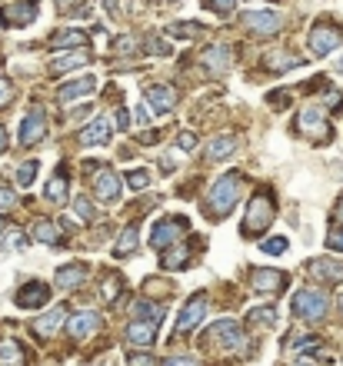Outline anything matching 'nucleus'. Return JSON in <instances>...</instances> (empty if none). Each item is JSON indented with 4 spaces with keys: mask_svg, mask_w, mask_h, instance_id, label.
I'll list each match as a JSON object with an SVG mask.
<instances>
[{
    "mask_svg": "<svg viewBox=\"0 0 343 366\" xmlns=\"http://www.w3.org/2000/svg\"><path fill=\"white\" fill-rule=\"evenodd\" d=\"M240 193H244V176L237 174V170L224 174L220 180H213V183H210V190H207V200H204L207 216H210V220H224V216L237 207Z\"/></svg>",
    "mask_w": 343,
    "mask_h": 366,
    "instance_id": "nucleus-1",
    "label": "nucleus"
},
{
    "mask_svg": "<svg viewBox=\"0 0 343 366\" xmlns=\"http://www.w3.org/2000/svg\"><path fill=\"white\" fill-rule=\"evenodd\" d=\"M204 347H210L213 353H224V356H237V353L250 349V336L237 320H217L204 333Z\"/></svg>",
    "mask_w": 343,
    "mask_h": 366,
    "instance_id": "nucleus-2",
    "label": "nucleus"
},
{
    "mask_svg": "<svg viewBox=\"0 0 343 366\" xmlns=\"http://www.w3.org/2000/svg\"><path fill=\"white\" fill-rule=\"evenodd\" d=\"M273 216H277V196H273L270 190H257L247 203L240 233H244V236H260V233L273 223Z\"/></svg>",
    "mask_w": 343,
    "mask_h": 366,
    "instance_id": "nucleus-3",
    "label": "nucleus"
},
{
    "mask_svg": "<svg viewBox=\"0 0 343 366\" xmlns=\"http://www.w3.org/2000/svg\"><path fill=\"white\" fill-rule=\"evenodd\" d=\"M326 309H330V296L320 293V289H297V293H293V313H297L300 320L317 323V320L326 316Z\"/></svg>",
    "mask_w": 343,
    "mask_h": 366,
    "instance_id": "nucleus-4",
    "label": "nucleus"
},
{
    "mask_svg": "<svg viewBox=\"0 0 343 366\" xmlns=\"http://www.w3.org/2000/svg\"><path fill=\"white\" fill-rule=\"evenodd\" d=\"M190 230V220L187 216H167V220H160V223H153L150 230V247L157 250H167L173 243H180L184 236Z\"/></svg>",
    "mask_w": 343,
    "mask_h": 366,
    "instance_id": "nucleus-5",
    "label": "nucleus"
},
{
    "mask_svg": "<svg viewBox=\"0 0 343 366\" xmlns=\"http://www.w3.org/2000/svg\"><path fill=\"white\" fill-rule=\"evenodd\" d=\"M90 190L100 203H117L120 200V176L114 167H94L90 174Z\"/></svg>",
    "mask_w": 343,
    "mask_h": 366,
    "instance_id": "nucleus-6",
    "label": "nucleus"
},
{
    "mask_svg": "<svg viewBox=\"0 0 343 366\" xmlns=\"http://www.w3.org/2000/svg\"><path fill=\"white\" fill-rule=\"evenodd\" d=\"M297 130L304 136H313V140H330L333 136L330 123H326V114L320 107H304L300 116H297Z\"/></svg>",
    "mask_w": 343,
    "mask_h": 366,
    "instance_id": "nucleus-7",
    "label": "nucleus"
},
{
    "mask_svg": "<svg viewBox=\"0 0 343 366\" xmlns=\"http://www.w3.org/2000/svg\"><path fill=\"white\" fill-rule=\"evenodd\" d=\"M240 23H244V30H250V34L270 37V34H277V30L284 27V17H280L277 10H247V14L240 17Z\"/></svg>",
    "mask_w": 343,
    "mask_h": 366,
    "instance_id": "nucleus-8",
    "label": "nucleus"
},
{
    "mask_svg": "<svg viewBox=\"0 0 343 366\" xmlns=\"http://www.w3.org/2000/svg\"><path fill=\"white\" fill-rule=\"evenodd\" d=\"M343 43V30H337L333 23H317L313 30H310V50L317 54V57H326V54H333L337 47Z\"/></svg>",
    "mask_w": 343,
    "mask_h": 366,
    "instance_id": "nucleus-9",
    "label": "nucleus"
},
{
    "mask_svg": "<svg viewBox=\"0 0 343 366\" xmlns=\"http://www.w3.org/2000/svg\"><path fill=\"white\" fill-rule=\"evenodd\" d=\"M207 316V293H193V300H187V307L177 316V333H193Z\"/></svg>",
    "mask_w": 343,
    "mask_h": 366,
    "instance_id": "nucleus-10",
    "label": "nucleus"
},
{
    "mask_svg": "<svg viewBox=\"0 0 343 366\" xmlns=\"http://www.w3.org/2000/svg\"><path fill=\"white\" fill-rule=\"evenodd\" d=\"M157 333H160V316H134V323L127 327V343H134L140 349L153 347Z\"/></svg>",
    "mask_w": 343,
    "mask_h": 366,
    "instance_id": "nucleus-11",
    "label": "nucleus"
},
{
    "mask_svg": "<svg viewBox=\"0 0 343 366\" xmlns=\"http://www.w3.org/2000/svg\"><path fill=\"white\" fill-rule=\"evenodd\" d=\"M43 136H47V114H43V107H30V114L23 116V123H20V143L34 147Z\"/></svg>",
    "mask_w": 343,
    "mask_h": 366,
    "instance_id": "nucleus-12",
    "label": "nucleus"
},
{
    "mask_svg": "<svg viewBox=\"0 0 343 366\" xmlns=\"http://www.w3.org/2000/svg\"><path fill=\"white\" fill-rule=\"evenodd\" d=\"M47 300H50V287L40 283V280L23 283V287L17 289V296H14V303H17L20 309H40V307H47Z\"/></svg>",
    "mask_w": 343,
    "mask_h": 366,
    "instance_id": "nucleus-13",
    "label": "nucleus"
},
{
    "mask_svg": "<svg viewBox=\"0 0 343 366\" xmlns=\"http://www.w3.org/2000/svg\"><path fill=\"white\" fill-rule=\"evenodd\" d=\"M97 329H100V313L97 309H80V313H74L67 320V333L74 340H87V336H94Z\"/></svg>",
    "mask_w": 343,
    "mask_h": 366,
    "instance_id": "nucleus-14",
    "label": "nucleus"
},
{
    "mask_svg": "<svg viewBox=\"0 0 343 366\" xmlns=\"http://www.w3.org/2000/svg\"><path fill=\"white\" fill-rule=\"evenodd\" d=\"M250 287H253V293H277V289L286 287V273L257 267V270L250 273Z\"/></svg>",
    "mask_w": 343,
    "mask_h": 366,
    "instance_id": "nucleus-15",
    "label": "nucleus"
},
{
    "mask_svg": "<svg viewBox=\"0 0 343 366\" xmlns=\"http://www.w3.org/2000/svg\"><path fill=\"white\" fill-rule=\"evenodd\" d=\"M97 94V77H74V80H67L63 87L57 90V100L60 103H70V100H80V96H90Z\"/></svg>",
    "mask_w": 343,
    "mask_h": 366,
    "instance_id": "nucleus-16",
    "label": "nucleus"
},
{
    "mask_svg": "<svg viewBox=\"0 0 343 366\" xmlns=\"http://www.w3.org/2000/svg\"><path fill=\"white\" fill-rule=\"evenodd\" d=\"M144 96H147V103L153 107V114H167V110L177 107V90L167 87V83H150Z\"/></svg>",
    "mask_w": 343,
    "mask_h": 366,
    "instance_id": "nucleus-17",
    "label": "nucleus"
},
{
    "mask_svg": "<svg viewBox=\"0 0 343 366\" xmlns=\"http://www.w3.org/2000/svg\"><path fill=\"white\" fill-rule=\"evenodd\" d=\"M84 63H90V50L87 47H70L67 54H57L50 60V74H67V70L84 67Z\"/></svg>",
    "mask_w": 343,
    "mask_h": 366,
    "instance_id": "nucleus-18",
    "label": "nucleus"
},
{
    "mask_svg": "<svg viewBox=\"0 0 343 366\" xmlns=\"http://www.w3.org/2000/svg\"><path fill=\"white\" fill-rule=\"evenodd\" d=\"M310 273H313L317 280H326V283H343V260L317 256V260H310Z\"/></svg>",
    "mask_w": 343,
    "mask_h": 366,
    "instance_id": "nucleus-19",
    "label": "nucleus"
},
{
    "mask_svg": "<svg viewBox=\"0 0 343 366\" xmlns=\"http://www.w3.org/2000/svg\"><path fill=\"white\" fill-rule=\"evenodd\" d=\"M67 309L63 307H54L50 313H43L40 320H34V329H37V336H57L60 329H67Z\"/></svg>",
    "mask_w": 343,
    "mask_h": 366,
    "instance_id": "nucleus-20",
    "label": "nucleus"
},
{
    "mask_svg": "<svg viewBox=\"0 0 343 366\" xmlns=\"http://www.w3.org/2000/svg\"><path fill=\"white\" fill-rule=\"evenodd\" d=\"M204 67L210 70V77H220V74H227L230 70V47H224V43H213V47H207L204 50Z\"/></svg>",
    "mask_w": 343,
    "mask_h": 366,
    "instance_id": "nucleus-21",
    "label": "nucleus"
},
{
    "mask_svg": "<svg viewBox=\"0 0 343 366\" xmlns=\"http://www.w3.org/2000/svg\"><path fill=\"white\" fill-rule=\"evenodd\" d=\"M110 140V123H107V116H97L94 123H87L84 130H80V143L84 147H104Z\"/></svg>",
    "mask_w": 343,
    "mask_h": 366,
    "instance_id": "nucleus-22",
    "label": "nucleus"
},
{
    "mask_svg": "<svg viewBox=\"0 0 343 366\" xmlns=\"http://www.w3.org/2000/svg\"><path fill=\"white\" fill-rule=\"evenodd\" d=\"M87 273H90L87 263H67V267H60L57 270V289H77L84 280H87Z\"/></svg>",
    "mask_w": 343,
    "mask_h": 366,
    "instance_id": "nucleus-23",
    "label": "nucleus"
},
{
    "mask_svg": "<svg viewBox=\"0 0 343 366\" xmlns=\"http://www.w3.org/2000/svg\"><path fill=\"white\" fill-rule=\"evenodd\" d=\"M237 150V136L233 134H224V136H213L207 143V150H204V156H207V163H217V160H224V156H230Z\"/></svg>",
    "mask_w": 343,
    "mask_h": 366,
    "instance_id": "nucleus-24",
    "label": "nucleus"
},
{
    "mask_svg": "<svg viewBox=\"0 0 343 366\" xmlns=\"http://www.w3.org/2000/svg\"><path fill=\"white\" fill-rule=\"evenodd\" d=\"M190 260V243H173L164 253V270H184Z\"/></svg>",
    "mask_w": 343,
    "mask_h": 366,
    "instance_id": "nucleus-25",
    "label": "nucleus"
},
{
    "mask_svg": "<svg viewBox=\"0 0 343 366\" xmlns=\"http://www.w3.org/2000/svg\"><path fill=\"white\" fill-rule=\"evenodd\" d=\"M43 196H47L50 203H67V170H57V174L50 176Z\"/></svg>",
    "mask_w": 343,
    "mask_h": 366,
    "instance_id": "nucleus-26",
    "label": "nucleus"
},
{
    "mask_svg": "<svg viewBox=\"0 0 343 366\" xmlns=\"http://www.w3.org/2000/svg\"><path fill=\"white\" fill-rule=\"evenodd\" d=\"M140 247V227H127V230L120 233V240H117V247H114V256H130V253Z\"/></svg>",
    "mask_w": 343,
    "mask_h": 366,
    "instance_id": "nucleus-27",
    "label": "nucleus"
},
{
    "mask_svg": "<svg viewBox=\"0 0 343 366\" xmlns=\"http://www.w3.org/2000/svg\"><path fill=\"white\" fill-rule=\"evenodd\" d=\"M0 363L3 366H27V353H23V347H20L17 340L0 343Z\"/></svg>",
    "mask_w": 343,
    "mask_h": 366,
    "instance_id": "nucleus-28",
    "label": "nucleus"
},
{
    "mask_svg": "<svg viewBox=\"0 0 343 366\" xmlns=\"http://www.w3.org/2000/svg\"><path fill=\"white\" fill-rule=\"evenodd\" d=\"M34 240H37V243H47V247H57L60 227L54 220H40V223H34Z\"/></svg>",
    "mask_w": 343,
    "mask_h": 366,
    "instance_id": "nucleus-29",
    "label": "nucleus"
},
{
    "mask_svg": "<svg viewBox=\"0 0 343 366\" xmlns=\"http://www.w3.org/2000/svg\"><path fill=\"white\" fill-rule=\"evenodd\" d=\"M54 47L67 50V47H87V34L84 30H60L54 34Z\"/></svg>",
    "mask_w": 343,
    "mask_h": 366,
    "instance_id": "nucleus-30",
    "label": "nucleus"
},
{
    "mask_svg": "<svg viewBox=\"0 0 343 366\" xmlns=\"http://www.w3.org/2000/svg\"><path fill=\"white\" fill-rule=\"evenodd\" d=\"M247 323H257V327H273V323H277V307H253L247 313Z\"/></svg>",
    "mask_w": 343,
    "mask_h": 366,
    "instance_id": "nucleus-31",
    "label": "nucleus"
},
{
    "mask_svg": "<svg viewBox=\"0 0 343 366\" xmlns=\"http://www.w3.org/2000/svg\"><path fill=\"white\" fill-rule=\"evenodd\" d=\"M23 247V230L17 227H7V230L0 233V253H14Z\"/></svg>",
    "mask_w": 343,
    "mask_h": 366,
    "instance_id": "nucleus-32",
    "label": "nucleus"
},
{
    "mask_svg": "<svg viewBox=\"0 0 343 366\" xmlns=\"http://www.w3.org/2000/svg\"><path fill=\"white\" fill-rule=\"evenodd\" d=\"M37 174H40V160H23L17 170V183L20 187H30V183L37 180Z\"/></svg>",
    "mask_w": 343,
    "mask_h": 366,
    "instance_id": "nucleus-33",
    "label": "nucleus"
},
{
    "mask_svg": "<svg viewBox=\"0 0 343 366\" xmlns=\"http://www.w3.org/2000/svg\"><path fill=\"white\" fill-rule=\"evenodd\" d=\"M260 250L267 253V256H284L286 253V236H270V240L260 243Z\"/></svg>",
    "mask_w": 343,
    "mask_h": 366,
    "instance_id": "nucleus-34",
    "label": "nucleus"
},
{
    "mask_svg": "<svg viewBox=\"0 0 343 366\" xmlns=\"http://www.w3.org/2000/svg\"><path fill=\"white\" fill-rule=\"evenodd\" d=\"M267 63L273 67V70H290V67H297L300 60L290 57V54H267Z\"/></svg>",
    "mask_w": 343,
    "mask_h": 366,
    "instance_id": "nucleus-35",
    "label": "nucleus"
},
{
    "mask_svg": "<svg viewBox=\"0 0 343 366\" xmlns=\"http://www.w3.org/2000/svg\"><path fill=\"white\" fill-rule=\"evenodd\" d=\"M204 7H210V10L220 14V17H230V14L237 10V0H204Z\"/></svg>",
    "mask_w": 343,
    "mask_h": 366,
    "instance_id": "nucleus-36",
    "label": "nucleus"
},
{
    "mask_svg": "<svg viewBox=\"0 0 343 366\" xmlns=\"http://www.w3.org/2000/svg\"><path fill=\"white\" fill-rule=\"evenodd\" d=\"M147 50H150L153 57H170V54H173V47L164 37H150V40H147Z\"/></svg>",
    "mask_w": 343,
    "mask_h": 366,
    "instance_id": "nucleus-37",
    "label": "nucleus"
},
{
    "mask_svg": "<svg viewBox=\"0 0 343 366\" xmlns=\"http://www.w3.org/2000/svg\"><path fill=\"white\" fill-rule=\"evenodd\" d=\"M74 210H77V216H80V220H94V216H97L94 203H90L87 196H77V200H74Z\"/></svg>",
    "mask_w": 343,
    "mask_h": 366,
    "instance_id": "nucleus-38",
    "label": "nucleus"
},
{
    "mask_svg": "<svg viewBox=\"0 0 343 366\" xmlns=\"http://www.w3.org/2000/svg\"><path fill=\"white\" fill-rule=\"evenodd\" d=\"M197 143H200V136L193 134V130H184V134L177 136V147H180L184 154H190V150H197Z\"/></svg>",
    "mask_w": 343,
    "mask_h": 366,
    "instance_id": "nucleus-39",
    "label": "nucleus"
},
{
    "mask_svg": "<svg viewBox=\"0 0 343 366\" xmlns=\"http://www.w3.org/2000/svg\"><path fill=\"white\" fill-rule=\"evenodd\" d=\"M120 287H124V283H120V276H107V280H104V300H107V303H114L117 293H120Z\"/></svg>",
    "mask_w": 343,
    "mask_h": 366,
    "instance_id": "nucleus-40",
    "label": "nucleus"
},
{
    "mask_svg": "<svg viewBox=\"0 0 343 366\" xmlns=\"http://www.w3.org/2000/svg\"><path fill=\"white\" fill-rule=\"evenodd\" d=\"M127 183H130L134 190H144V187H150V174H147V170H130V174H127Z\"/></svg>",
    "mask_w": 343,
    "mask_h": 366,
    "instance_id": "nucleus-41",
    "label": "nucleus"
},
{
    "mask_svg": "<svg viewBox=\"0 0 343 366\" xmlns=\"http://www.w3.org/2000/svg\"><path fill=\"white\" fill-rule=\"evenodd\" d=\"M134 316H164V309L147 303V300H137L134 303Z\"/></svg>",
    "mask_w": 343,
    "mask_h": 366,
    "instance_id": "nucleus-42",
    "label": "nucleus"
},
{
    "mask_svg": "<svg viewBox=\"0 0 343 366\" xmlns=\"http://www.w3.org/2000/svg\"><path fill=\"white\" fill-rule=\"evenodd\" d=\"M200 30H204L200 23H177V27H170L173 37H197Z\"/></svg>",
    "mask_w": 343,
    "mask_h": 366,
    "instance_id": "nucleus-43",
    "label": "nucleus"
},
{
    "mask_svg": "<svg viewBox=\"0 0 343 366\" xmlns=\"http://www.w3.org/2000/svg\"><path fill=\"white\" fill-rule=\"evenodd\" d=\"M137 47H140V43H137L134 37H117L114 40V54H134Z\"/></svg>",
    "mask_w": 343,
    "mask_h": 366,
    "instance_id": "nucleus-44",
    "label": "nucleus"
},
{
    "mask_svg": "<svg viewBox=\"0 0 343 366\" xmlns=\"http://www.w3.org/2000/svg\"><path fill=\"white\" fill-rule=\"evenodd\" d=\"M310 349H320V336H304L293 343V353H310Z\"/></svg>",
    "mask_w": 343,
    "mask_h": 366,
    "instance_id": "nucleus-45",
    "label": "nucleus"
},
{
    "mask_svg": "<svg viewBox=\"0 0 343 366\" xmlns=\"http://www.w3.org/2000/svg\"><path fill=\"white\" fill-rule=\"evenodd\" d=\"M17 203V193L10 190V187H0V210H10Z\"/></svg>",
    "mask_w": 343,
    "mask_h": 366,
    "instance_id": "nucleus-46",
    "label": "nucleus"
},
{
    "mask_svg": "<svg viewBox=\"0 0 343 366\" xmlns=\"http://www.w3.org/2000/svg\"><path fill=\"white\" fill-rule=\"evenodd\" d=\"M326 247H330V250H337V253H343V230H330V233H326Z\"/></svg>",
    "mask_w": 343,
    "mask_h": 366,
    "instance_id": "nucleus-47",
    "label": "nucleus"
},
{
    "mask_svg": "<svg viewBox=\"0 0 343 366\" xmlns=\"http://www.w3.org/2000/svg\"><path fill=\"white\" fill-rule=\"evenodd\" d=\"M14 96V87H10V80H0V107H7V100Z\"/></svg>",
    "mask_w": 343,
    "mask_h": 366,
    "instance_id": "nucleus-48",
    "label": "nucleus"
},
{
    "mask_svg": "<svg viewBox=\"0 0 343 366\" xmlns=\"http://www.w3.org/2000/svg\"><path fill=\"white\" fill-rule=\"evenodd\" d=\"M164 366H200V360H193V356H173Z\"/></svg>",
    "mask_w": 343,
    "mask_h": 366,
    "instance_id": "nucleus-49",
    "label": "nucleus"
},
{
    "mask_svg": "<svg viewBox=\"0 0 343 366\" xmlns=\"http://www.w3.org/2000/svg\"><path fill=\"white\" fill-rule=\"evenodd\" d=\"M150 103H147V107H137V123H140V127H147V123H150Z\"/></svg>",
    "mask_w": 343,
    "mask_h": 366,
    "instance_id": "nucleus-50",
    "label": "nucleus"
},
{
    "mask_svg": "<svg viewBox=\"0 0 343 366\" xmlns=\"http://www.w3.org/2000/svg\"><path fill=\"white\" fill-rule=\"evenodd\" d=\"M117 127H120V130H127V127H130V116H127V110H120V114H117Z\"/></svg>",
    "mask_w": 343,
    "mask_h": 366,
    "instance_id": "nucleus-51",
    "label": "nucleus"
},
{
    "mask_svg": "<svg viewBox=\"0 0 343 366\" xmlns=\"http://www.w3.org/2000/svg\"><path fill=\"white\" fill-rule=\"evenodd\" d=\"M326 103H330V107H340V103H343V96L337 94V90H330V94H326Z\"/></svg>",
    "mask_w": 343,
    "mask_h": 366,
    "instance_id": "nucleus-52",
    "label": "nucleus"
},
{
    "mask_svg": "<svg viewBox=\"0 0 343 366\" xmlns=\"http://www.w3.org/2000/svg\"><path fill=\"white\" fill-rule=\"evenodd\" d=\"M333 220L343 223V193H340V200H337V207H333Z\"/></svg>",
    "mask_w": 343,
    "mask_h": 366,
    "instance_id": "nucleus-53",
    "label": "nucleus"
},
{
    "mask_svg": "<svg viewBox=\"0 0 343 366\" xmlns=\"http://www.w3.org/2000/svg\"><path fill=\"white\" fill-rule=\"evenodd\" d=\"M130 366H153V360H150V356H134Z\"/></svg>",
    "mask_w": 343,
    "mask_h": 366,
    "instance_id": "nucleus-54",
    "label": "nucleus"
},
{
    "mask_svg": "<svg viewBox=\"0 0 343 366\" xmlns=\"http://www.w3.org/2000/svg\"><path fill=\"white\" fill-rule=\"evenodd\" d=\"M107 14H114V17H117V14H120V7H117V0H107Z\"/></svg>",
    "mask_w": 343,
    "mask_h": 366,
    "instance_id": "nucleus-55",
    "label": "nucleus"
},
{
    "mask_svg": "<svg viewBox=\"0 0 343 366\" xmlns=\"http://www.w3.org/2000/svg\"><path fill=\"white\" fill-rule=\"evenodd\" d=\"M3 150H7V130L0 127V154H3Z\"/></svg>",
    "mask_w": 343,
    "mask_h": 366,
    "instance_id": "nucleus-56",
    "label": "nucleus"
},
{
    "mask_svg": "<svg viewBox=\"0 0 343 366\" xmlns=\"http://www.w3.org/2000/svg\"><path fill=\"white\" fill-rule=\"evenodd\" d=\"M290 366H317L313 360H297V363H290Z\"/></svg>",
    "mask_w": 343,
    "mask_h": 366,
    "instance_id": "nucleus-57",
    "label": "nucleus"
},
{
    "mask_svg": "<svg viewBox=\"0 0 343 366\" xmlns=\"http://www.w3.org/2000/svg\"><path fill=\"white\" fill-rule=\"evenodd\" d=\"M70 3H74V0H57V7H63V10H70Z\"/></svg>",
    "mask_w": 343,
    "mask_h": 366,
    "instance_id": "nucleus-58",
    "label": "nucleus"
},
{
    "mask_svg": "<svg viewBox=\"0 0 343 366\" xmlns=\"http://www.w3.org/2000/svg\"><path fill=\"white\" fill-rule=\"evenodd\" d=\"M333 67H337V70L343 74V57H337V63H333Z\"/></svg>",
    "mask_w": 343,
    "mask_h": 366,
    "instance_id": "nucleus-59",
    "label": "nucleus"
},
{
    "mask_svg": "<svg viewBox=\"0 0 343 366\" xmlns=\"http://www.w3.org/2000/svg\"><path fill=\"white\" fill-rule=\"evenodd\" d=\"M0 67H3V50H0Z\"/></svg>",
    "mask_w": 343,
    "mask_h": 366,
    "instance_id": "nucleus-60",
    "label": "nucleus"
},
{
    "mask_svg": "<svg viewBox=\"0 0 343 366\" xmlns=\"http://www.w3.org/2000/svg\"><path fill=\"white\" fill-rule=\"evenodd\" d=\"M340 313H343V296H340Z\"/></svg>",
    "mask_w": 343,
    "mask_h": 366,
    "instance_id": "nucleus-61",
    "label": "nucleus"
}]
</instances>
